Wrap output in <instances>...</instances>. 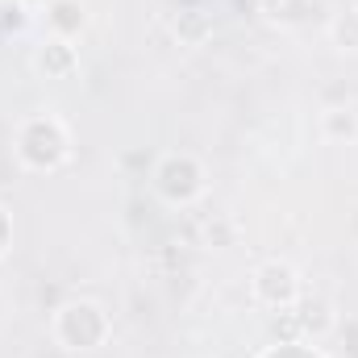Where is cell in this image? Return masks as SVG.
<instances>
[{"instance_id":"obj_1","label":"cell","mask_w":358,"mask_h":358,"mask_svg":"<svg viewBox=\"0 0 358 358\" xmlns=\"http://www.w3.org/2000/svg\"><path fill=\"white\" fill-rule=\"evenodd\" d=\"M296 292H300V283H296V271L287 263H267L255 275V296L271 308H287L296 300Z\"/></svg>"},{"instance_id":"obj_2","label":"cell","mask_w":358,"mask_h":358,"mask_svg":"<svg viewBox=\"0 0 358 358\" xmlns=\"http://www.w3.org/2000/svg\"><path fill=\"white\" fill-rule=\"evenodd\" d=\"M34 63L46 76H71L76 71V50L67 46V38H50V42H42V50H38Z\"/></svg>"},{"instance_id":"obj_3","label":"cell","mask_w":358,"mask_h":358,"mask_svg":"<svg viewBox=\"0 0 358 358\" xmlns=\"http://www.w3.org/2000/svg\"><path fill=\"white\" fill-rule=\"evenodd\" d=\"M259 8L275 25H300V21H308L313 0H259Z\"/></svg>"},{"instance_id":"obj_4","label":"cell","mask_w":358,"mask_h":358,"mask_svg":"<svg viewBox=\"0 0 358 358\" xmlns=\"http://www.w3.org/2000/svg\"><path fill=\"white\" fill-rule=\"evenodd\" d=\"M321 129L334 142H355L358 138V113L355 108H325L321 113Z\"/></svg>"},{"instance_id":"obj_5","label":"cell","mask_w":358,"mask_h":358,"mask_svg":"<svg viewBox=\"0 0 358 358\" xmlns=\"http://www.w3.org/2000/svg\"><path fill=\"white\" fill-rule=\"evenodd\" d=\"M334 42L342 50H358V8H346L338 21H334Z\"/></svg>"},{"instance_id":"obj_6","label":"cell","mask_w":358,"mask_h":358,"mask_svg":"<svg viewBox=\"0 0 358 358\" xmlns=\"http://www.w3.org/2000/svg\"><path fill=\"white\" fill-rule=\"evenodd\" d=\"M71 13H84V8H80L76 0H50V21H55V29H63V34L80 29L84 17H71Z\"/></svg>"},{"instance_id":"obj_7","label":"cell","mask_w":358,"mask_h":358,"mask_svg":"<svg viewBox=\"0 0 358 358\" xmlns=\"http://www.w3.org/2000/svg\"><path fill=\"white\" fill-rule=\"evenodd\" d=\"M296 321H300V325H313V321H317V329H329V325H334L325 300H304V308L296 313Z\"/></svg>"},{"instance_id":"obj_8","label":"cell","mask_w":358,"mask_h":358,"mask_svg":"<svg viewBox=\"0 0 358 358\" xmlns=\"http://www.w3.org/2000/svg\"><path fill=\"white\" fill-rule=\"evenodd\" d=\"M4 246H8V217H4V208H0V255H4Z\"/></svg>"}]
</instances>
